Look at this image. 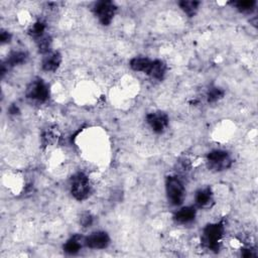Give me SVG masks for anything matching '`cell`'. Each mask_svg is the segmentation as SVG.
Here are the masks:
<instances>
[{
    "mask_svg": "<svg viewBox=\"0 0 258 258\" xmlns=\"http://www.w3.org/2000/svg\"><path fill=\"white\" fill-rule=\"evenodd\" d=\"M165 193L168 202L174 206L183 204L186 196L184 182L178 176H169L165 181Z\"/></svg>",
    "mask_w": 258,
    "mask_h": 258,
    "instance_id": "6da1fadb",
    "label": "cell"
},
{
    "mask_svg": "<svg viewBox=\"0 0 258 258\" xmlns=\"http://www.w3.org/2000/svg\"><path fill=\"white\" fill-rule=\"evenodd\" d=\"M223 234L224 226L222 223H213L207 225L203 230V244L209 250L218 251Z\"/></svg>",
    "mask_w": 258,
    "mask_h": 258,
    "instance_id": "7a4b0ae2",
    "label": "cell"
},
{
    "mask_svg": "<svg viewBox=\"0 0 258 258\" xmlns=\"http://www.w3.org/2000/svg\"><path fill=\"white\" fill-rule=\"evenodd\" d=\"M71 194L78 201L88 199L91 194V184L89 178L84 173H77L71 179Z\"/></svg>",
    "mask_w": 258,
    "mask_h": 258,
    "instance_id": "3957f363",
    "label": "cell"
},
{
    "mask_svg": "<svg viewBox=\"0 0 258 258\" xmlns=\"http://www.w3.org/2000/svg\"><path fill=\"white\" fill-rule=\"evenodd\" d=\"M232 158L226 150L215 149L207 156V164L211 170L222 171L232 165Z\"/></svg>",
    "mask_w": 258,
    "mask_h": 258,
    "instance_id": "277c9868",
    "label": "cell"
},
{
    "mask_svg": "<svg viewBox=\"0 0 258 258\" xmlns=\"http://www.w3.org/2000/svg\"><path fill=\"white\" fill-rule=\"evenodd\" d=\"M26 95L29 99L44 103L48 101L50 97V89L48 84L42 81L41 79H35L31 82V84L28 86Z\"/></svg>",
    "mask_w": 258,
    "mask_h": 258,
    "instance_id": "5b68a950",
    "label": "cell"
},
{
    "mask_svg": "<svg viewBox=\"0 0 258 258\" xmlns=\"http://www.w3.org/2000/svg\"><path fill=\"white\" fill-rule=\"evenodd\" d=\"M117 7L112 1H98L93 8V11L100 21V24L107 27L111 25Z\"/></svg>",
    "mask_w": 258,
    "mask_h": 258,
    "instance_id": "8992f818",
    "label": "cell"
},
{
    "mask_svg": "<svg viewBox=\"0 0 258 258\" xmlns=\"http://www.w3.org/2000/svg\"><path fill=\"white\" fill-rule=\"evenodd\" d=\"M146 122L149 127L153 129L156 133H162L168 126L169 119L167 114L163 112H152L146 116Z\"/></svg>",
    "mask_w": 258,
    "mask_h": 258,
    "instance_id": "52a82bcc",
    "label": "cell"
},
{
    "mask_svg": "<svg viewBox=\"0 0 258 258\" xmlns=\"http://www.w3.org/2000/svg\"><path fill=\"white\" fill-rule=\"evenodd\" d=\"M85 245L91 249H105L110 244V237L106 232H94L84 239Z\"/></svg>",
    "mask_w": 258,
    "mask_h": 258,
    "instance_id": "ba28073f",
    "label": "cell"
},
{
    "mask_svg": "<svg viewBox=\"0 0 258 258\" xmlns=\"http://www.w3.org/2000/svg\"><path fill=\"white\" fill-rule=\"evenodd\" d=\"M28 60V54L26 52H12L6 59V61L2 64L1 67V74L4 76L6 72H8V69L13 68L15 66H18V64H23L27 62Z\"/></svg>",
    "mask_w": 258,
    "mask_h": 258,
    "instance_id": "9c48e42d",
    "label": "cell"
},
{
    "mask_svg": "<svg viewBox=\"0 0 258 258\" xmlns=\"http://www.w3.org/2000/svg\"><path fill=\"white\" fill-rule=\"evenodd\" d=\"M62 64V55L59 52L49 53L42 60L41 67L46 72H56Z\"/></svg>",
    "mask_w": 258,
    "mask_h": 258,
    "instance_id": "30bf717a",
    "label": "cell"
},
{
    "mask_svg": "<svg viewBox=\"0 0 258 258\" xmlns=\"http://www.w3.org/2000/svg\"><path fill=\"white\" fill-rule=\"evenodd\" d=\"M197 210L195 207H184L175 214V221L179 224H189L196 218Z\"/></svg>",
    "mask_w": 258,
    "mask_h": 258,
    "instance_id": "8fae6325",
    "label": "cell"
},
{
    "mask_svg": "<svg viewBox=\"0 0 258 258\" xmlns=\"http://www.w3.org/2000/svg\"><path fill=\"white\" fill-rule=\"evenodd\" d=\"M196 206L199 208H208L213 203V192L210 188L200 189L195 196Z\"/></svg>",
    "mask_w": 258,
    "mask_h": 258,
    "instance_id": "7c38bea8",
    "label": "cell"
},
{
    "mask_svg": "<svg viewBox=\"0 0 258 258\" xmlns=\"http://www.w3.org/2000/svg\"><path fill=\"white\" fill-rule=\"evenodd\" d=\"M148 76L156 80H162L166 74V64L161 60H155L146 73Z\"/></svg>",
    "mask_w": 258,
    "mask_h": 258,
    "instance_id": "4fadbf2b",
    "label": "cell"
},
{
    "mask_svg": "<svg viewBox=\"0 0 258 258\" xmlns=\"http://www.w3.org/2000/svg\"><path fill=\"white\" fill-rule=\"evenodd\" d=\"M84 239L82 236L80 235H74L72 236V237L64 243V251L70 254V255H75L77 254L83 245H85V242H84Z\"/></svg>",
    "mask_w": 258,
    "mask_h": 258,
    "instance_id": "5bb4252c",
    "label": "cell"
},
{
    "mask_svg": "<svg viewBox=\"0 0 258 258\" xmlns=\"http://www.w3.org/2000/svg\"><path fill=\"white\" fill-rule=\"evenodd\" d=\"M152 60H149L147 58H142V57H138V58H134L130 61V68L135 71V72H142V73H147L150 64H152Z\"/></svg>",
    "mask_w": 258,
    "mask_h": 258,
    "instance_id": "9a60e30c",
    "label": "cell"
},
{
    "mask_svg": "<svg viewBox=\"0 0 258 258\" xmlns=\"http://www.w3.org/2000/svg\"><path fill=\"white\" fill-rule=\"evenodd\" d=\"M179 5L181 9L187 15H189L190 17H193V16H195L196 13L198 12L201 2L200 1H186V0H184V1L179 2Z\"/></svg>",
    "mask_w": 258,
    "mask_h": 258,
    "instance_id": "2e32d148",
    "label": "cell"
},
{
    "mask_svg": "<svg viewBox=\"0 0 258 258\" xmlns=\"http://www.w3.org/2000/svg\"><path fill=\"white\" fill-rule=\"evenodd\" d=\"M46 29H47V26L46 24L44 23V21L41 20H38L36 21V23H34L31 28H30V34L34 37L35 39H38L40 38L41 36L45 35V32H46Z\"/></svg>",
    "mask_w": 258,
    "mask_h": 258,
    "instance_id": "e0dca14e",
    "label": "cell"
},
{
    "mask_svg": "<svg viewBox=\"0 0 258 258\" xmlns=\"http://www.w3.org/2000/svg\"><path fill=\"white\" fill-rule=\"evenodd\" d=\"M36 44L40 54H49L52 48V38L49 35H44L36 39Z\"/></svg>",
    "mask_w": 258,
    "mask_h": 258,
    "instance_id": "ac0fdd59",
    "label": "cell"
},
{
    "mask_svg": "<svg viewBox=\"0 0 258 258\" xmlns=\"http://www.w3.org/2000/svg\"><path fill=\"white\" fill-rule=\"evenodd\" d=\"M224 94H225V92L221 88L212 87V88L209 89V91L207 93V100H208L209 103L217 102L224 97Z\"/></svg>",
    "mask_w": 258,
    "mask_h": 258,
    "instance_id": "d6986e66",
    "label": "cell"
},
{
    "mask_svg": "<svg viewBox=\"0 0 258 258\" xmlns=\"http://www.w3.org/2000/svg\"><path fill=\"white\" fill-rule=\"evenodd\" d=\"M256 5V1L254 0H244V1H237L234 2V6L237 8L239 11L247 13L254 10Z\"/></svg>",
    "mask_w": 258,
    "mask_h": 258,
    "instance_id": "ffe728a7",
    "label": "cell"
},
{
    "mask_svg": "<svg viewBox=\"0 0 258 258\" xmlns=\"http://www.w3.org/2000/svg\"><path fill=\"white\" fill-rule=\"evenodd\" d=\"M93 216L90 213H83L81 215V218H80V224L83 227H90L93 224Z\"/></svg>",
    "mask_w": 258,
    "mask_h": 258,
    "instance_id": "44dd1931",
    "label": "cell"
},
{
    "mask_svg": "<svg viewBox=\"0 0 258 258\" xmlns=\"http://www.w3.org/2000/svg\"><path fill=\"white\" fill-rule=\"evenodd\" d=\"M11 39V34L6 32V31H1V33H0V40H1V44H8Z\"/></svg>",
    "mask_w": 258,
    "mask_h": 258,
    "instance_id": "7402d4cb",
    "label": "cell"
},
{
    "mask_svg": "<svg viewBox=\"0 0 258 258\" xmlns=\"http://www.w3.org/2000/svg\"><path fill=\"white\" fill-rule=\"evenodd\" d=\"M9 113L11 114V115H16V114H18L19 113V108H18V107L16 106V105H11L10 107H9Z\"/></svg>",
    "mask_w": 258,
    "mask_h": 258,
    "instance_id": "603a6c76",
    "label": "cell"
},
{
    "mask_svg": "<svg viewBox=\"0 0 258 258\" xmlns=\"http://www.w3.org/2000/svg\"><path fill=\"white\" fill-rule=\"evenodd\" d=\"M254 250H252V249H245L244 250V252L242 253V256H244V257H254V256H256V254L253 252Z\"/></svg>",
    "mask_w": 258,
    "mask_h": 258,
    "instance_id": "cb8c5ba5",
    "label": "cell"
}]
</instances>
